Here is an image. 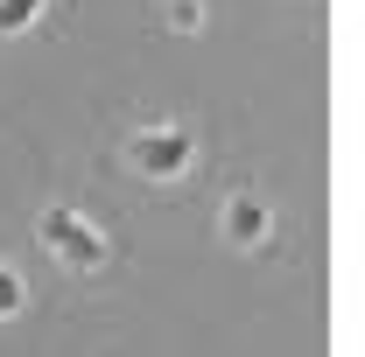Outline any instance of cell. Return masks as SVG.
I'll return each mask as SVG.
<instances>
[{"label": "cell", "mask_w": 365, "mask_h": 357, "mask_svg": "<svg viewBox=\"0 0 365 357\" xmlns=\"http://www.w3.org/2000/svg\"><path fill=\"white\" fill-rule=\"evenodd\" d=\"M49 14V0H0V36H29Z\"/></svg>", "instance_id": "5"}, {"label": "cell", "mask_w": 365, "mask_h": 357, "mask_svg": "<svg viewBox=\"0 0 365 357\" xmlns=\"http://www.w3.org/2000/svg\"><path fill=\"white\" fill-rule=\"evenodd\" d=\"M120 161L134 169L140 182H182L197 161H204V147H197V127L176 119V112H155V119H134L127 140H120Z\"/></svg>", "instance_id": "1"}, {"label": "cell", "mask_w": 365, "mask_h": 357, "mask_svg": "<svg viewBox=\"0 0 365 357\" xmlns=\"http://www.w3.org/2000/svg\"><path fill=\"white\" fill-rule=\"evenodd\" d=\"M204 21H211L204 0H162V28H169V36H197Z\"/></svg>", "instance_id": "4"}, {"label": "cell", "mask_w": 365, "mask_h": 357, "mask_svg": "<svg viewBox=\"0 0 365 357\" xmlns=\"http://www.w3.org/2000/svg\"><path fill=\"white\" fill-rule=\"evenodd\" d=\"M218 231H225V245H239V252H260V245L274 238V203H267V189H253V182L225 189V203H218Z\"/></svg>", "instance_id": "3"}, {"label": "cell", "mask_w": 365, "mask_h": 357, "mask_svg": "<svg viewBox=\"0 0 365 357\" xmlns=\"http://www.w3.org/2000/svg\"><path fill=\"white\" fill-rule=\"evenodd\" d=\"M14 315H29V280H21V267L0 260V322H14Z\"/></svg>", "instance_id": "6"}, {"label": "cell", "mask_w": 365, "mask_h": 357, "mask_svg": "<svg viewBox=\"0 0 365 357\" xmlns=\"http://www.w3.org/2000/svg\"><path fill=\"white\" fill-rule=\"evenodd\" d=\"M36 245H43L63 273H106L113 260H120L113 231H106V224H91L85 211H71V203H49L43 218H36Z\"/></svg>", "instance_id": "2"}]
</instances>
